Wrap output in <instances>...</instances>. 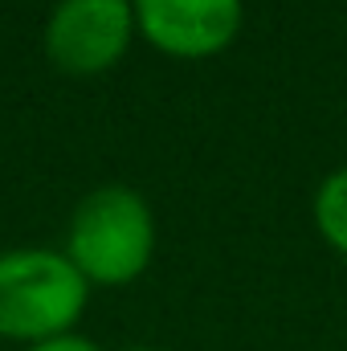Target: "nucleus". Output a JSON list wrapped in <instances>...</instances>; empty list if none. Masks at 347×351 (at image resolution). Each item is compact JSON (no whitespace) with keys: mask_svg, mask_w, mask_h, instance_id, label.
Segmentation results:
<instances>
[{"mask_svg":"<svg viewBox=\"0 0 347 351\" xmlns=\"http://www.w3.org/2000/svg\"><path fill=\"white\" fill-rule=\"evenodd\" d=\"M25 351H102L94 339L86 335H78V331H70V335H58V339H45V343H33V348Z\"/></svg>","mask_w":347,"mask_h":351,"instance_id":"obj_6","label":"nucleus"},{"mask_svg":"<svg viewBox=\"0 0 347 351\" xmlns=\"http://www.w3.org/2000/svg\"><path fill=\"white\" fill-rule=\"evenodd\" d=\"M86 302L90 282L62 250L25 245L0 254V339L33 348L70 335Z\"/></svg>","mask_w":347,"mask_h":351,"instance_id":"obj_2","label":"nucleus"},{"mask_svg":"<svg viewBox=\"0 0 347 351\" xmlns=\"http://www.w3.org/2000/svg\"><path fill=\"white\" fill-rule=\"evenodd\" d=\"M90 286H131L156 258V217L143 192L127 184H98L74 204L66 250Z\"/></svg>","mask_w":347,"mask_h":351,"instance_id":"obj_1","label":"nucleus"},{"mask_svg":"<svg viewBox=\"0 0 347 351\" xmlns=\"http://www.w3.org/2000/svg\"><path fill=\"white\" fill-rule=\"evenodd\" d=\"M311 213H315V229H319V237H323L335 254H344L347 258V164L323 176V184L315 188V204H311Z\"/></svg>","mask_w":347,"mask_h":351,"instance_id":"obj_5","label":"nucleus"},{"mask_svg":"<svg viewBox=\"0 0 347 351\" xmlns=\"http://www.w3.org/2000/svg\"><path fill=\"white\" fill-rule=\"evenodd\" d=\"M127 351H160V348H143V343H139V348H127Z\"/></svg>","mask_w":347,"mask_h":351,"instance_id":"obj_7","label":"nucleus"},{"mask_svg":"<svg viewBox=\"0 0 347 351\" xmlns=\"http://www.w3.org/2000/svg\"><path fill=\"white\" fill-rule=\"evenodd\" d=\"M131 8L135 33L176 62L225 53L246 25V0H131Z\"/></svg>","mask_w":347,"mask_h":351,"instance_id":"obj_4","label":"nucleus"},{"mask_svg":"<svg viewBox=\"0 0 347 351\" xmlns=\"http://www.w3.org/2000/svg\"><path fill=\"white\" fill-rule=\"evenodd\" d=\"M131 0H58L45 16V58L70 78H98L115 70L135 41Z\"/></svg>","mask_w":347,"mask_h":351,"instance_id":"obj_3","label":"nucleus"}]
</instances>
